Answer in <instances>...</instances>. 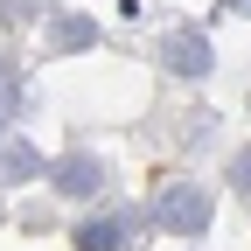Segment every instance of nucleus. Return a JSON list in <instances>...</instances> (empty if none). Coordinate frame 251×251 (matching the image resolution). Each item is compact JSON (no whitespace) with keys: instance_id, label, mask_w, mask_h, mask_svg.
Masks as SVG:
<instances>
[{"instance_id":"1","label":"nucleus","mask_w":251,"mask_h":251,"mask_svg":"<svg viewBox=\"0 0 251 251\" xmlns=\"http://www.w3.org/2000/svg\"><path fill=\"white\" fill-rule=\"evenodd\" d=\"M209 216H216V196L202 181H168L153 196V230H168V237H202Z\"/></svg>"},{"instance_id":"2","label":"nucleus","mask_w":251,"mask_h":251,"mask_svg":"<svg viewBox=\"0 0 251 251\" xmlns=\"http://www.w3.org/2000/svg\"><path fill=\"white\" fill-rule=\"evenodd\" d=\"M140 230H147L140 209H105V216H84L70 230V244L77 251H140Z\"/></svg>"},{"instance_id":"3","label":"nucleus","mask_w":251,"mask_h":251,"mask_svg":"<svg viewBox=\"0 0 251 251\" xmlns=\"http://www.w3.org/2000/svg\"><path fill=\"white\" fill-rule=\"evenodd\" d=\"M161 63H168V77H209L216 49H209L202 28H168L161 35Z\"/></svg>"},{"instance_id":"4","label":"nucleus","mask_w":251,"mask_h":251,"mask_svg":"<svg viewBox=\"0 0 251 251\" xmlns=\"http://www.w3.org/2000/svg\"><path fill=\"white\" fill-rule=\"evenodd\" d=\"M42 175H49L56 196H98V188L112 181V168L98 161V153H63V161H49Z\"/></svg>"},{"instance_id":"5","label":"nucleus","mask_w":251,"mask_h":251,"mask_svg":"<svg viewBox=\"0 0 251 251\" xmlns=\"http://www.w3.org/2000/svg\"><path fill=\"white\" fill-rule=\"evenodd\" d=\"M42 168H49V161H42V153L28 147V140H14V133L0 140V181H35Z\"/></svg>"},{"instance_id":"6","label":"nucleus","mask_w":251,"mask_h":251,"mask_svg":"<svg viewBox=\"0 0 251 251\" xmlns=\"http://www.w3.org/2000/svg\"><path fill=\"white\" fill-rule=\"evenodd\" d=\"M91 42H98L91 21H77V14H56L49 21V49H91Z\"/></svg>"},{"instance_id":"7","label":"nucleus","mask_w":251,"mask_h":251,"mask_svg":"<svg viewBox=\"0 0 251 251\" xmlns=\"http://www.w3.org/2000/svg\"><path fill=\"white\" fill-rule=\"evenodd\" d=\"M14 112H21V77H14V63L0 56V140L14 133Z\"/></svg>"},{"instance_id":"8","label":"nucleus","mask_w":251,"mask_h":251,"mask_svg":"<svg viewBox=\"0 0 251 251\" xmlns=\"http://www.w3.org/2000/svg\"><path fill=\"white\" fill-rule=\"evenodd\" d=\"M230 188H237V196H244V202H251V147L237 153V161H230Z\"/></svg>"},{"instance_id":"9","label":"nucleus","mask_w":251,"mask_h":251,"mask_svg":"<svg viewBox=\"0 0 251 251\" xmlns=\"http://www.w3.org/2000/svg\"><path fill=\"white\" fill-rule=\"evenodd\" d=\"M224 7H230V14H251V0H224Z\"/></svg>"}]
</instances>
